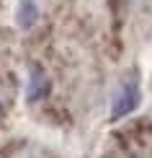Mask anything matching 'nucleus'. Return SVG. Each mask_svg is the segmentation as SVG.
<instances>
[{
    "mask_svg": "<svg viewBox=\"0 0 152 158\" xmlns=\"http://www.w3.org/2000/svg\"><path fill=\"white\" fill-rule=\"evenodd\" d=\"M0 109H3V106H0Z\"/></svg>",
    "mask_w": 152,
    "mask_h": 158,
    "instance_id": "nucleus-4",
    "label": "nucleus"
},
{
    "mask_svg": "<svg viewBox=\"0 0 152 158\" xmlns=\"http://www.w3.org/2000/svg\"><path fill=\"white\" fill-rule=\"evenodd\" d=\"M39 21V8L34 0H21L18 3V26L21 29H31Z\"/></svg>",
    "mask_w": 152,
    "mask_h": 158,
    "instance_id": "nucleus-3",
    "label": "nucleus"
},
{
    "mask_svg": "<svg viewBox=\"0 0 152 158\" xmlns=\"http://www.w3.org/2000/svg\"><path fill=\"white\" fill-rule=\"evenodd\" d=\"M139 88L134 83H121V88L116 91L114 96V109H111V122H119L121 117L131 114L137 106H139Z\"/></svg>",
    "mask_w": 152,
    "mask_h": 158,
    "instance_id": "nucleus-1",
    "label": "nucleus"
},
{
    "mask_svg": "<svg viewBox=\"0 0 152 158\" xmlns=\"http://www.w3.org/2000/svg\"><path fill=\"white\" fill-rule=\"evenodd\" d=\"M29 101L34 104V101H41L44 96L49 94V78L41 73L39 68H34V73H31V81H29Z\"/></svg>",
    "mask_w": 152,
    "mask_h": 158,
    "instance_id": "nucleus-2",
    "label": "nucleus"
}]
</instances>
